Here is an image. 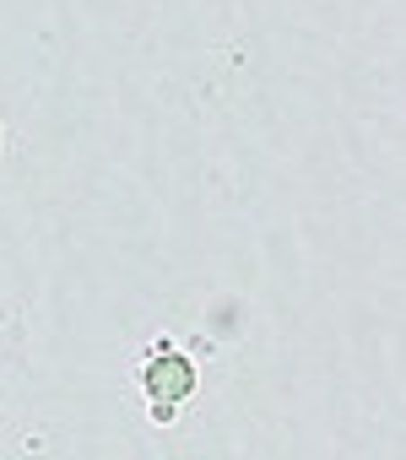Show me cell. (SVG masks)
<instances>
[{"label":"cell","mask_w":406,"mask_h":460,"mask_svg":"<svg viewBox=\"0 0 406 460\" xmlns=\"http://www.w3.org/2000/svg\"><path fill=\"white\" fill-rule=\"evenodd\" d=\"M141 390L152 395V406H179L195 390V363L184 352H152L141 368Z\"/></svg>","instance_id":"1"}]
</instances>
